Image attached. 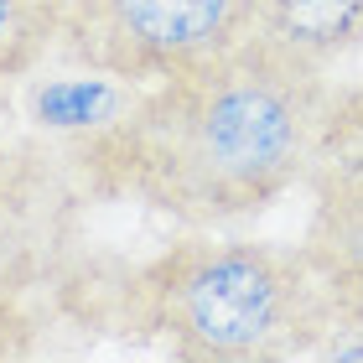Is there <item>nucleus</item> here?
I'll use <instances>...</instances> for the list:
<instances>
[{"mask_svg":"<svg viewBox=\"0 0 363 363\" xmlns=\"http://www.w3.org/2000/svg\"><path fill=\"white\" fill-rule=\"evenodd\" d=\"M333 104V68L255 31L218 57L145 84L73 161L104 197H130L182 228H223L306 187Z\"/></svg>","mask_w":363,"mask_h":363,"instance_id":"nucleus-1","label":"nucleus"},{"mask_svg":"<svg viewBox=\"0 0 363 363\" xmlns=\"http://www.w3.org/2000/svg\"><path fill=\"white\" fill-rule=\"evenodd\" d=\"M130 322L187 363L311 358L333 322V296L301 244L218 239L187 228L130 275Z\"/></svg>","mask_w":363,"mask_h":363,"instance_id":"nucleus-2","label":"nucleus"},{"mask_svg":"<svg viewBox=\"0 0 363 363\" xmlns=\"http://www.w3.org/2000/svg\"><path fill=\"white\" fill-rule=\"evenodd\" d=\"M265 0H68L62 52L114 84H161L259 31Z\"/></svg>","mask_w":363,"mask_h":363,"instance_id":"nucleus-3","label":"nucleus"},{"mask_svg":"<svg viewBox=\"0 0 363 363\" xmlns=\"http://www.w3.org/2000/svg\"><path fill=\"white\" fill-rule=\"evenodd\" d=\"M311 218L301 250L322 275L333 311L363 317V89H337L333 120L306 172Z\"/></svg>","mask_w":363,"mask_h":363,"instance_id":"nucleus-4","label":"nucleus"},{"mask_svg":"<svg viewBox=\"0 0 363 363\" xmlns=\"http://www.w3.org/2000/svg\"><path fill=\"white\" fill-rule=\"evenodd\" d=\"M259 31L317 68H342L363 52V0H265Z\"/></svg>","mask_w":363,"mask_h":363,"instance_id":"nucleus-5","label":"nucleus"},{"mask_svg":"<svg viewBox=\"0 0 363 363\" xmlns=\"http://www.w3.org/2000/svg\"><path fill=\"white\" fill-rule=\"evenodd\" d=\"M68 0H0V89L26 78L62 42Z\"/></svg>","mask_w":363,"mask_h":363,"instance_id":"nucleus-6","label":"nucleus"},{"mask_svg":"<svg viewBox=\"0 0 363 363\" xmlns=\"http://www.w3.org/2000/svg\"><path fill=\"white\" fill-rule=\"evenodd\" d=\"M0 213H6V151H0Z\"/></svg>","mask_w":363,"mask_h":363,"instance_id":"nucleus-7","label":"nucleus"}]
</instances>
